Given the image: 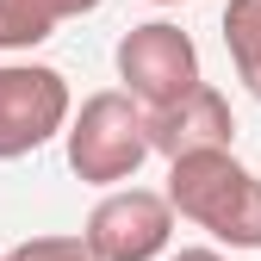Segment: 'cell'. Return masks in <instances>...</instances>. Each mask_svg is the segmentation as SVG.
I'll return each mask as SVG.
<instances>
[{"label":"cell","mask_w":261,"mask_h":261,"mask_svg":"<svg viewBox=\"0 0 261 261\" xmlns=\"http://www.w3.org/2000/svg\"><path fill=\"white\" fill-rule=\"evenodd\" d=\"M174 218L212 230L230 249H261V174L243 168L230 149H193L168 162Z\"/></svg>","instance_id":"cell-1"},{"label":"cell","mask_w":261,"mask_h":261,"mask_svg":"<svg viewBox=\"0 0 261 261\" xmlns=\"http://www.w3.org/2000/svg\"><path fill=\"white\" fill-rule=\"evenodd\" d=\"M62 143H69V168L87 187H118L149 162V130H143V106L130 100L124 87L87 93L81 112H69L62 124Z\"/></svg>","instance_id":"cell-2"},{"label":"cell","mask_w":261,"mask_h":261,"mask_svg":"<svg viewBox=\"0 0 261 261\" xmlns=\"http://www.w3.org/2000/svg\"><path fill=\"white\" fill-rule=\"evenodd\" d=\"M112 62H118L124 93H130L143 112L180 100V93L199 81V44H193L180 25H168V19L130 25L124 38H118V50H112Z\"/></svg>","instance_id":"cell-3"},{"label":"cell","mask_w":261,"mask_h":261,"mask_svg":"<svg viewBox=\"0 0 261 261\" xmlns=\"http://www.w3.org/2000/svg\"><path fill=\"white\" fill-rule=\"evenodd\" d=\"M69 81L44 62H0V162L44 149L69 124Z\"/></svg>","instance_id":"cell-4"},{"label":"cell","mask_w":261,"mask_h":261,"mask_svg":"<svg viewBox=\"0 0 261 261\" xmlns=\"http://www.w3.org/2000/svg\"><path fill=\"white\" fill-rule=\"evenodd\" d=\"M168 237H174V205H168V193H149V187L106 193L81 230L93 261H155L168 249Z\"/></svg>","instance_id":"cell-5"},{"label":"cell","mask_w":261,"mask_h":261,"mask_svg":"<svg viewBox=\"0 0 261 261\" xmlns=\"http://www.w3.org/2000/svg\"><path fill=\"white\" fill-rule=\"evenodd\" d=\"M143 130H149V155H193V149H230L237 137V118H230V100L212 87V81H193L180 100L143 112Z\"/></svg>","instance_id":"cell-6"},{"label":"cell","mask_w":261,"mask_h":261,"mask_svg":"<svg viewBox=\"0 0 261 261\" xmlns=\"http://www.w3.org/2000/svg\"><path fill=\"white\" fill-rule=\"evenodd\" d=\"M224 50H230L237 81L261 100V0H230L224 7Z\"/></svg>","instance_id":"cell-7"},{"label":"cell","mask_w":261,"mask_h":261,"mask_svg":"<svg viewBox=\"0 0 261 261\" xmlns=\"http://www.w3.org/2000/svg\"><path fill=\"white\" fill-rule=\"evenodd\" d=\"M0 261H93V249L81 237H31V243L7 249Z\"/></svg>","instance_id":"cell-8"},{"label":"cell","mask_w":261,"mask_h":261,"mask_svg":"<svg viewBox=\"0 0 261 261\" xmlns=\"http://www.w3.org/2000/svg\"><path fill=\"white\" fill-rule=\"evenodd\" d=\"M31 7H38L50 25H62V19H81V13H93L100 0H31Z\"/></svg>","instance_id":"cell-9"},{"label":"cell","mask_w":261,"mask_h":261,"mask_svg":"<svg viewBox=\"0 0 261 261\" xmlns=\"http://www.w3.org/2000/svg\"><path fill=\"white\" fill-rule=\"evenodd\" d=\"M168 261H224L218 249H180V255H168Z\"/></svg>","instance_id":"cell-10"},{"label":"cell","mask_w":261,"mask_h":261,"mask_svg":"<svg viewBox=\"0 0 261 261\" xmlns=\"http://www.w3.org/2000/svg\"><path fill=\"white\" fill-rule=\"evenodd\" d=\"M155 7H180V0H155Z\"/></svg>","instance_id":"cell-11"}]
</instances>
